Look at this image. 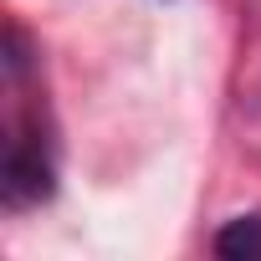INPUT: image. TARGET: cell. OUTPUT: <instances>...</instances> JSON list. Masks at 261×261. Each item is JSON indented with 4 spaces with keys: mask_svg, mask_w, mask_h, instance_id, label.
Wrapping results in <instances>:
<instances>
[{
    "mask_svg": "<svg viewBox=\"0 0 261 261\" xmlns=\"http://www.w3.org/2000/svg\"><path fill=\"white\" fill-rule=\"evenodd\" d=\"M57 190V154H51V128L41 108H21L11 118L6 139V169H0V195L11 210L41 205Z\"/></svg>",
    "mask_w": 261,
    "mask_h": 261,
    "instance_id": "obj_1",
    "label": "cell"
},
{
    "mask_svg": "<svg viewBox=\"0 0 261 261\" xmlns=\"http://www.w3.org/2000/svg\"><path fill=\"white\" fill-rule=\"evenodd\" d=\"M215 251L225 261H261V215H236L215 236Z\"/></svg>",
    "mask_w": 261,
    "mask_h": 261,
    "instance_id": "obj_2",
    "label": "cell"
}]
</instances>
